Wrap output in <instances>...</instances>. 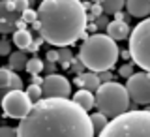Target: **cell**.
I'll use <instances>...</instances> for the list:
<instances>
[{
  "instance_id": "cell-1",
  "label": "cell",
  "mask_w": 150,
  "mask_h": 137,
  "mask_svg": "<svg viewBox=\"0 0 150 137\" xmlns=\"http://www.w3.org/2000/svg\"><path fill=\"white\" fill-rule=\"evenodd\" d=\"M19 137H94L90 115L68 98H43L21 120Z\"/></svg>"
},
{
  "instance_id": "cell-2",
  "label": "cell",
  "mask_w": 150,
  "mask_h": 137,
  "mask_svg": "<svg viewBox=\"0 0 150 137\" xmlns=\"http://www.w3.org/2000/svg\"><path fill=\"white\" fill-rule=\"evenodd\" d=\"M34 26L47 43L68 47L84 36L88 13L81 0H41Z\"/></svg>"
},
{
  "instance_id": "cell-3",
  "label": "cell",
  "mask_w": 150,
  "mask_h": 137,
  "mask_svg": "<svg viewBox=\"0 0 150 137\" xmlns=\"http://www.w3.org/2000/svg\"><path fill=\"white\" fill-rule=\"evenodd\" d=\"M118 45L107 34H90L84 38L81 49H79V60L86 66V70L100 73L107 72L118 60Z\"/></svg>"
},
{
  "instance_id": "cell-4",
  "label": "cell",
  "mask_w": 150,
  "mask_h": 137,
  "mask_svg": "<svg viewBox=\"0 0 150 137\" xmlns=\"http://www.w3.org/2000/svg\"><path fill=\"white\" fill-rule=\"evenodd\" d=\"M98 137H150V111L137 109L109 120L107 128Z\"/></svg>"
},
{
  "instance_id": "cell-5",
  "label": "cell",
  "mask_w": 150,
  "mask_h": 137,
  "mask_svg": "<svg viewBox=\"0 0 150 137\" xmlns=\"http://www.w3.org/2000/svg\"><path fill=\"white\" fill-rule=\"evenodd\" d=\"M129 92L124 84H118L115 81L103 83L96 92V107L98 111L107 115L109 119H116V116L124 115L129 109Z\"/></svg>"
},
{
  "instance_id": "cell-6",
  "label": "cell",
  "mask_w": 150,
  "mask_h": 137,
  "mask_svg": "<svg viewBox=\"0 0 150 137\" xmlns=\"http://www.w3.org/2000/svg\"><path fill=\"white\" fill-rule=\"evenodd\" d=\"M131 60L141 70L150 73V17L143 19L129 34Z\"/></svg>"
},
{
  "instance_id": "cell-7",
  "label": "cell",
  "mask_w": 150,
  "mask_h": 137,
  "mask_svg": "<svg viewBox=\"0 0 150 137\" xmlns=\"http://www.w3.org/2000/svg\"><path fill=\"white\" fill-rule=\"evenodd\" d=\"M34 107V102L28 98L26 92L23 90H11L8 94H4L2 98V109H4V116L8 119H19L23 120L28 113Z\"/></svg>"
},
{
  "instance_id": "cell-8",
  "label": "cell",
  "mask_w": 150,
  "mask_h": 137,
  "mask_svg": "<svg viewBox=\"0 0 150 137\" xmlns=\"http://www.w3.org/2000/svg\"><path fill=\"white\" fill-rule=\"evenodd\" d=\"M126 88L129 92V98L135 103H141V105L150 103V73L148 72L133 73L126 83Z\"/></svg>"
},
{
  "instance_id": "cell-9",
  "label": "cell",
  "mask_w": 150,
  "mask_h": 137,
  "mask_svg": "<svg viewBox=\"0 0 150 137\" xmlns=\"http://www.w3.org/2000/svg\"><path fill=\"white\" fill-rule=\"evenodd\" d=\"M41 88H43V98H68L71 94V83L58 73L47 75Z\"/></svg>"
},
{
  "instance_id": "cell-10",
  "label": "cell",
  "mask_w": 150,
  "mask_h": 137,
  "mask_svg": "<svg viewBox=\"0 0 150 137\" xmlns=\"http://www.w3.org/2000/svg\"><path fill=\"white\" fill-rule=\"evenodd\" d=\"M0 87H2V94H8L11 90H23V79L9 66H2V70H0Z\"/></svg>"
},
{
  "instance_id": "cell-11",
  "label": "cell",
  "mask_w": 150,
  "mask_h": 137,
  "mask_svg": "<svg viewBox=\"0 0 150 137\" xmlns=\"http://www.w3.org/2000/svg\"><path fill=\"white\" fill-rule=\"evenodd\" d=\"M73 83L77 84V87H81V88H86V90H90V92H98V88L103 84L101 79H100V75H98L96 72H86V73L77 75Z\"/></svg>"
},
{
  "instance_id": "cell-12",
  "label": "cell",
  "mask_w": 150,
  "mask_h": 137,
  "mask_svg": "<svg viewBox=\"0 0 150 137\" xmlns=\"http://www.w3.org/2000/svg\"><path fill=\"white\" fill-rule=\"evenodd\" d=\"M129 25L128 21H118V19H115L112 23H109V26H107V36H111L115 41H120V40H129Z\"/></svg>"
},
{
  "instance_id": "cell-13",
  "label": "cell",
  "mask_w": 150,
  "mask_h": 137,
  "mask_svg": "<svg viewBox=\"0 0 150 137\" xmlns=\"http://www.w3.org/2000/svg\"><path fill=\"white\" fill-rule=\"evenodd\" d=\"M126 9L131 17L146 19L150 17V0H126Z\"/></svg>"
},
{
  "instance_id": "cell-14",
  "label": "cell",
  "mask_w": 150,
  "mask_h": 137,
  "mask_svg": "<svg viewBox=\"0 0 150 137\" xmlns=\"http://www.w3.org/2000/svg\"><path fill=\"white\" fill-rule=\"evenodd\" d=\"M71 100L77 103V105H81L84 111H90L92 107H96V94L90 92V90H86V88H81V90H77L73 94V98Z\"/></svg>"
},
{
  "instance_id": "cell-15",
  "label": "cell",
  "mask_w": 150,
  "mask_h": 137,
  "mask_svg": "<svg viewBox=\"0 0 150 137\" xmlns=\"http://www.w3.org/2000/svg\"><path fill=\"white\" fill-rule=\"evenodd\" d=\"M21 15H23V13L17 11L13 0H4V2H2V21L4 23H11V25H15L19 19H21Z\"/></svg>"
},
{
  "instance_id": "cell-16",
  "label": "cell",
  "mask_w": 150,
  "mask_h": 137,
  "mask_svg": "<svg viewBox=\"0 0 150 137\" xmlns=\"http://www.w3.org/2000/svg\"><path fill=\"white\" fill-rule=\"evenodd\" d=\"M11 40H13V45H15L19 51H26V49L32 47V34L26 28L25 30H15L13 36H11Z\"/></svg>"
},
{
  "instance_id": "cell-17",
  "label": "cell",
  "mask_w": 150,
  "mask_h": 137,
  "mask_svg": "<svg viewBox=\"0 0 150 137\" xmlns=\"http://www.w3.org/2000/svg\"><path fill=\"white\" fill-rule=\"evenodd\" d=\"M28 53L26 51H15V53L9 55V68L13 72H19V70H26V64H28Z\"/></svg>"
},
{
  "instance_id": "cell-18",
  "label": "cell",
  "mask_w": 150,
  "mask_h": 137,
  "mask_svg": "<svg viewBox=\"0 0 150 137\" xmlns=\"http://www.w3.org/2000/svg\"><path fill=\"white\" fill-rule=\"evenodd\" d=\"M100 4H101L103 11H105V15H116L126 6V0H101Z\"/></svg>"
},
{
  "instance_id": "cell-19",
  "label": "cell",
  "mask_w": 150,
  "mask_h": 137,
  "mask_svg": "<svg viewBox=\"0 0 150 137\" xmlns=\"http://www.w3.org/2000/svg\"><path fill=\"white\" fill-rule=\"evenodd\" d=\"M109 116L107 115H103V113H92L90 115V120H92V126H94V131H96V133H101L103 130L107 128V124H109Z\"/></svg>"
},
{
  "instance_id": "cell-20",
  "label": "cell",
  "mask_w": 150,
  "mask_h": 137,
  "mask_svg": "<svg viewBox=\"0 0 150 137\" xmlns=\"http://www.w3.org/2000/svg\"><path fill=\"white\" fill-rule=\"evenodd\" d=\"M45 70V62L41 58H30L28 60V64H26V72L30 73V75H40L41 72Z\"/></svg>"
},
{
  "instance_id": "cell-21",
  "label": "cell",
  "mask_w": 150,
  "mask_h": 137,
  "mask_svg": "<svg viewBox=\"0 0 150 137\" xmlns=\"http://www.w3.org/2000/svg\"><path fill=\"white\" fill-rule=\"evenodd\" d=\"M26 94H28V98H30L34 103H38L41 98H43V88H41L40 84H32L30 83V87L26 88Z\"/></svg>"
},
{
  "instance_id": "cell-22",
  "label": "cell",
  "mask_w": 150,
  "mask_h": 137,
  "mask_svg": "<svg viewBox=\"0 0 150 137\" xmlns=\"http://www.w3.org/2000/svg\"><path fill=\"white\" fill-rule=\"evenodd\" d=\"M58 55H60L58 64H62V66H71V62H73V53H71V49H69V47H60Z\"/></svg>"
},
{
  "instance_id": "cell-23",
  "label": "cell",
  "mask_w": 150,
  "mask_h": 137,
  "mask_svg": "<svg viewBox=\"0 0 150 137\" xmlns=\"http://www.w3.org/2000/svg\"><path fill=\"white\" fill-rule=\"evenodd\" d=\"M21 19L25 23H32V25H34V23H38V11H34V9H26V11L21 15Z\"/></svg>"
},
{
  "instance_id": "cell-24",
  "label": "cell",
  "mask_w": 150,
  "mask_h": 137,
  "mask_svg": "<svg viewBox=\"0 0 150 137\" xmlns=\"http://www.w3.org/2000/svg\"><path fill=\"white\" fill-rule=\"evenodd\" d=\"M84 68H86V66H84V64L81 62V60H75V58H73V62H71V66H69V72H73L75 75H81Z\"/></svg>"
},
{
  "instance_id": "cell-25",
  "label": "cell",
  "mask_w": 150,
  "mask_h": 137,
  "mask_svg": "<svg viewBox=\"0 0 150 137\" xmlns=\"http://www.w3.org/2000/svg\"><path fill=\"white\" fill-rule=\"evenodd\" d=\"M118 73L122 75V77L129 79L135 72H133V66H131V64H122V66H120V70H118Z\"/></svg>"
},
{
  "instance_id": "cell-26",
  "label": "cell",
  "mask_w": 150,
  "mask_h": 137,
  "mask_svg": "<svg viewBox=\"0 0 150 137\" xmlns=\"http://www.w3.org/2000/svg\"><path fill=\"white\" fill-rule=\"evenodd\" d=\"M15 2V8L19 13H25L26 9H30V0H13Z\"/></svg>"
},
{
  "instance_id": "cell-27",
  "label": "cell",
  "mask_w": 150,
  "mask_h": 137,
  "mask_svg": "<svg viewBox=\"0 0 150 137\" xmlns=\"http://www.w3.org/2000/svg\"><path fill=\"white\" fill-rule=\"evenodd\" d=\"M0 137H19V133H17V128H9V126H2Z\"/></svg>"
},
{
  "instance_id": "cell-28",
  "label": "cell",
  "mask_w": 150,
  "mask_h": 137,
  "mask_svg": "<svg viewBox=\"0 0 150 137\" xmlns=\"http://www.w3.org/2000/svg\"><path fill=\"white\" fill-rule=\"evenodd\" d=\"M0 55L2 56L11 55V43H9V40H2V43H0Z\"/></svg>"
},
{
  "instance_id": "cell-29",
  "label": "cell",
  "mask_w": 150,
  "mask_h": 137,
  "mask_svg": "<svg viewBox=\"0 0 150 137\" xmlns=\"http://www.w3.org/2000/svg\"><path fill=\"white\" fill-rule=\"evenodd\" d=\"M94 23H96V26L100 28V30H107V26H109V23H107V15H105V13H103V15H100Z\"/></svg>"
},
{
  "instance_id": "cell-30",
  "label": "cell",
  "mask_w": 150,
  "mask_h": 137,
  "mask_svg": "<svg viewBox=\"0 0 150 137\" xmlns=\"http://www.w3.org/2000/svg\"><path fill=\"white\" fill-rule=\"evenodd\" d=\"M58 58H60L58 51H47V53H45V60H47V62H58Z\"/></svg>"
},
{
  "instance_id": "cell-31",
  "label": "cell",
  "mask_w": 150,
  "mask_h": 137,
  "mask_svg": "<svg viewBox=\"0 0 150 137\" xmlns=\"http://www.w3.org/2000/svg\"><path fill=\"white\" fill-rule=\"evenodd\" d=\"M0 30H2V34H9V32H15L17 26L11 25V23H4V21H2V26H0Z\"/></svg>"
},
{
  "instance_id": "cell-32",
  "label": "cell",
  "mask_w": 150,
  "mask_h": 137,
  "mask_svg": "<svg viewBox=\"0 0 150 137\" xmlns=\"http://www.w3.org/2000/svg\"><path fill=\"white\" fill-rule=\"evenodd\" d=\"M98 75H100L101 83H111V81H112V73L109 72V70H107V72H100Z\"/></svg>"
},
{
  "instance_id": "cell-33",
  "label": "cell",
  "mask_w": 150,
  "mask_h": 137,
  "mask_svg": "<svg viewBox=\"0 0 150 137\" xmlns=\"http://www.w3.org/2000/svg\"><path fill=\"white\" fill-rule=\"evenodd\" d=\"M45 70H47V73H54L56 72V64L54 62H47V60H45Z\"/></svg>"
},
{
  "instance_id": "cell-34",
  "label": "cell",
  "mask_w": 150,
  "mask_h": 137,
  "mask_svg": "<svg viewBox=\"0 0 150 137\" xmlns=\"http://www.w3.org/2000/svg\"><path fill=\"white\" fill-rule=\"evenodd\" d=\"M43 81H45V79H41L40 75H32V84H40V87H41Z\"/></svg>"
},
{
  "instance_id": "cell-35",
  "label": "cell",
  "mask_w": 150,
  "mask_h": 137,
  "mask_svg": "<svg viewBox=\"0 0 150 137\" xmlns=\"http://www.w3.org/2000/svg\"><path fill=\"white\" fill-rule=\"evenodd\" d=\"M120 55H122V58H126V60H129V58H131V53H129V49H128V51H122Z\"/></svg>"
},
{
  "instance_id": "cell-36",
  "label": "cell",
  "mask_w": 150,
  "mask_h": 137,
  "mask_svg": "<svg viewBox=\"0 0 150 137\" xmlns=\"http://www.w3.org/2000/svg\"><path fill=\"white\" fill-rule=\"evenodd\" d=\"M90 2H101V0H90Z\"/></svg>"
}]
</instances>
